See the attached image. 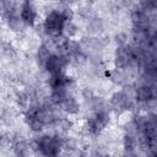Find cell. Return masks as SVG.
Segmentation results:
<instances>
[{
    "instance_id": "cell-3",
    "label": "cell",
    "mask_w": 157,
    "mask_h": 157,
    "mask_svg": "<svg viewBox=\"0 0 157 157\" xmlns=\"http://www.w3.org/2000/svg\"><path fill=\"white\" fill-rule=\"evenodd\" d=\"M108 118H107V114L104 113H97L94 117H92L90 119V129L94 132L99 131L107 123Z\"/></svg>"
},
{
    "instance_id": "cell-2",
    "label": "cell",
    "mask_w": 157,
    "mask_h": 157,
    "mask_svg": "<svg viewBox=\"0 0 157 157\" xmlns=\"http://www.w3.org/2000/svg\"><path fill=\"white\" fill-rule=\"evenodd\" d=\"M39 147L40 150L47 155H55L59 150V142L50 136H43L39 140Z\"/></svg>"
},
{
    "instance_id": "cell-1",
    "label": "cell",
    "mask_w": 157,
    "mask_h": 157,
    "mask_svg": "<svg viewBox=\"0 0 157 157\" xmlns=\"http://www.w3.org/2000/svg\"><path fill=\"white\" fill-rule=\"evenodd\" d=\"M66 16L60 12H52L45 21V29L53 37H59L64 29Z\"/></svg>"
},
{
    "instance_id": "cell-4",
    "label": "cell",
    "mask_w": 157,
    "mask_h": 157,
    "mask_svg": "<svg viewBox=\"0 0 157 157\" xmlns=\"http://www.w3.org/2000/svg\"><path fill=\"white\" fill-rule=\"evenodd\" d=\"M21 16H22V20L27 23H33L34 21V17H36V12L33 10V7L31 6L29 2H26L23 6H22V10H21Z\"/></svg>"
}]
</instances>
